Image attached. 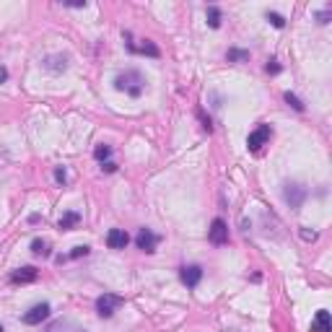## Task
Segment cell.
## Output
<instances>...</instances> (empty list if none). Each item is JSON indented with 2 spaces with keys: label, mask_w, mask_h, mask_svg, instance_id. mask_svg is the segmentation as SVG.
<instances>
[{
  "label": "cell",
  "mask_w": 332,
  "mask_h": 332,
  "mask_svg": "<svg viewBox=\"0 0 332 332\" xmlns=\"http://www.w3.org/2000/svg\"><path fill=\"white\" fill-rule=\"evenodd\" d=\"M143 86H145V81H143V75L138 70H125L122 75L114 78V88L128 91L130 96H140L143 94Z\"/></svg>",
  "instance_id": "1"
},
{
  "label": "cell",
  "mask_w": 332,
  "mask_h": 332,
  "mask_svg": "<svg viewBox=\"0 0 332 332\" xmlns=\"http://www.w3.org/2000/svg\"><path fill=\"white\" fill-rule=\"evenodd\" d=\"M120 306H122V296H117V293H104V296H99V299H96V312H99V317H104V319H109Z\"/></svg>",
  "instance_id": "2"
},
{
  "label": "cell",
  "mask_w": 332,
  "mask_h": 332,
  "mask_svg": "<svg viewBox=\"0 0 332 332\" xmlns=\"http://www.w3.org/2000/svg\"><path fill=\"white\" fill-rule=\"evenodd\" d=\"M272 138V130H270V125H260V128L255 133H249V138H247V148L252 153H260L262 151V145H267V140Z\"/></svg>",
  "instance_id": "3"
},
{
  "label": "cell",
  "mask_w": 332,
  "mask_h": 332,
  "mask_svg": "<svg viewBox=\"0 0 332 332\" xmlns=\"http://www.w3.org/2000/svg\"><path fill=\"white\" fill-rule=\"evenodd\" d=\"M208 239H210V244H215V247H223V244L228 242V226H226L223 218H215V221L210 223Z\"/></svg>",
  "instance_id": "4"
},
{
  "label": "cell",
  "mask_w": 332,
  "mask_h": 332,
  "mask_svg": "<svg viewBox=\"0 0 332 332\" xmlns=\"http://www.w3.org/2000/svg\"><path fill=\"white\" fill-rule=\"evenodd\" d=\"M135 244H138V249H143L145 255H153L156 247H158V236L151 231V228H140V231L135 234Z\"/></svg>",
  "instance_id": "5"
},
{
  "label": "cell",
  "mask_w": 332,
  "mask_h": 332,
  "mask_svg": "<svg viewBox=\"0 0 332 332\" xmlns=\"http://www.w3.org/2000/svg\"><path fill=\"white\" fill-rule=\"evenodd\" d=\"M283 198H285V202H288L293 210H299L304 205V200H306V187H301V185H285Z\"/></svg>",
  "instance_id": "6"
},
{
  "label": "cell",
  "mask_w": 332,
  "mask_h": 332,
  "mask_svg": "<svg viewBox=\"0 0 332 332\" xmlns=\"http://www.w3.org/2000/svg\"><path fill=\"white\" fill-rule=\"evenodd\" d=\"M50 312H52L50 304H37V306H31V309H29V312H26L24 317H21V319H24V325H42L44 319L50 317Z\"/></svg>",
  "instance_id": "7"
},
{
  "label": "cell",
  "mask_w": 332,
  "mask_h": 332,
  "mask_svg": "<svg viewBox=\"0 0 332 332\" xmlns=\"http://www.w3.org/2000/svg\"><path fill=\"white\" fill-rule=\"evenodd\" d=\"M179 278H182V283H185L187 288H195V285L202 280V267L200 265H187V267L179 270Z\"/></svg>",
  "instance_id": "8"
},
{
  "label": "cell",
  "mask_w": 332,
  "mask_h": 332,
  "mask_svg": "<svg viewBox=\"0 0 332 332\" xmlns=\"http://www.w3.org/2000/svg\"><path fill=\"white\" fill-rule=\"evenodd\" d=\"M130 244V236L125 228H109V234H107V247L109 249H125Z\"/></svg>",
  "instance_id": "9"
},
{
  "label": "cell",
  "mask_w": 332,
  "mask_h": 332,
  "mask_svg": "<svg viewBox=\"0 0 332 332\" xmlns=\"http://www.w3.org/2000/svg\"><path fill=\"white\" fill-rule=\"evenodd\" d=\"M37 278H39V270H37V267H31V265L18 267V270L10 272V283H34Z\"/></svg>",
  "instance_id": "10"
},
{
  "label": "cell",
  "mask_w": 332,
  "mask_h": 332,
  "mask_svg": "<svg viewBox=\"0 0 332 332\" xmlns=\"http://www.w3.org/2000/svg\"><path fill=\"white\" fill-rule=\"evenodd\" d=\"M312 332H332V322H330V312L319 309L314 322H312Z\"/></svg>",
  "instance_id": "11"
},
{
  "label": "cell",
  "mask_w": 332,
  "mask_h": 332,
  "mask_svg": "<svg viewBox=\"0 0 332 332\" xmlns=\"http://www.w3.org/2000/svg\"><path fill=\"white\" fill-rule=\"evenodd\" d=\"M47 332H86L81 325L70 322V319H57V322H52L47 327Z\"/></svg>",
  "instance_id": "12"
},
{
  "label": "cell",
  "mask_w": 332,
  "mask_h": 332,
  "mask_svg": "<svg viewBox=\"0 0 332 332\" xmlns=\"http://www.w3.org/2000/svg\"><path fill=\"white\" fill-rule=\"evenodd\" d=\"M78 223H81V213H75V210H67V213H63V218H60V226L63 231H70V228H75Z\"/></svg>",
  "instance_id": "13"
},
{
  "label": "cell",
  "mask_w": 332,
  "mask_h": 332,
  "mask_svg": "<svg viewBox=\"0 0 332 332\" xmlns=\"http://www.w3.org/2000/svg\"><path fill=\"white\" fill-rule=\"evenodd\" d=\"M205 16H208V26H210V29H218V26H221V8H218V5H208Z\"/></svg>",
  "instance_id": "14"
},
{
  "label": "cell",
  "mask_w": 332,
  "mask_h": 332,
  "mask_svg": "<svg viewBox=\"0 0 332 332\" xmlns=\"http://www.w3.org/2000/svg\"><path fill=\"white\" fill-rule=\"evenodd\" d=\"M226 57H228V63H249V52L247 50H228L226 52Z\"/></svg>",
  "instance_id": "15"
},
{
  "label": "cell",
  "mask_w": 332,
  "mask_h": 332,
  "mask_svg": "<svg viewBox=\"0 0 332 332\" xmlns=\"http://www.w3.org/2000/svg\"><path fill=\"white\" fill-rule=\"evenodd\" d=\"M31 252L37 257H47L50 255V244L44 242V239H34V242H31Z\"/></svg>",
  "instance_id": "16"
},
{
  "label": "cell",
  "mask_w": 332,
  "mask_h": 332,
  "mask_svg": "<svg viewBox=\"0 0 332 332\" xmlns=\"http://www.w3.org/2000/svg\"><path fill=\"white\" fill-rule=\"evenodd\" d=\"M130 52H140V55H148V57H158V55H161L156 44L148 42V39H145V44H140V47H135V50H130Z\"/></svg>",
  "instance_id": "17"
},
{
  "label": "cell",
  "mask_w": 332,
  "mask_h": 332,
  "mask_svg": "<svg viewBox=\"0 0 332 332\" xmlns=\"http://www.w3.org/2000/svg\"><path fill=\"white\" fill-rule=\"evenodd\" d=\"M109 156H112V148L109 145H99L96 151H94V158H96V161H101V164H104Z\"/></svg>",
  "instance_id": "18"
},
{
  "label": "cell",
  "mask_w": 332,
  "mask_h": 332,
  "mask_svg": "<svg viewBox=\"0 0 332 332\" xmlns=\"http://www.w3.org/2000/svg\"><path fill=\"white\" fill-rule=\"evenodd\" d=\"M285 104H288V107H293L296 112H304V104H301V99H299V96H293L291 91H288V94H285Z\"/></svg>",
  "instance_id": "19"
},
{
  "label": "cell",
  "mask_w": 332,
  "mask_h": 332,
  "mask_svg": "<svg viewBox=\"0 0 332 332\" xmlns=\"http://www.w3.org/2000/svg\"><path fill=\"white\" fill-rule=\"evenodd\" d=\"M267 21H270L275 29H283V26H285V18H283L280 13H267Z\"/></svg>",
  "instance_id": "20"
},
{
  "label": "cell",
  "mask_w": 332,
  "mask_h": 332,
  "mask_svg": "<svg viewBox=\"0 0 332 332\" xmlns=\"http://www.w3.org/2000/svg\"><path fill=\"white\" fill-rule=\"evenodd\" d=\"M88 252H91L88 247H75V249L70 252V255H67V257H65V260H78V257H86V255H88Z\"/></svg>",
  "instance_id": "21"
},
{
  "label": "cell",
  "mask_w": 332,
  "mask_h": 332,
  "mask_svg": "<svg viewBox=\"0 0 332 332\" xmlns=\"http://www.w3.org/2000/svg\"><path fill=\"white\" fill-rule=\"evenodd\" d=\"M265 70H267L270 75H278V73L283 70V67H280V63H278V60H270V63L265 65Z\"/></svg>",
  "instance_id": "22"
},
{
  "label": "cell",
  "mask_w": 332,
  "mask_h": 332,
  "mask_svg": "<svg viewBox=\"0 0 332 332\" xmlns=\"http://www.w3.org/2000/svg\"><path fill=\"white\" fill-rule=\"evenodd\" d=\"M198 117H200V122H202V128L210 133V130H213V125H210V117H205V114H202V109H198Z\"/></svg>",
  "instance_id": "23"
},
{
  "label": "cell",
  "mask_w": 332,
  "mask_h": 332,
  "mask_svg": "<svg viewBox=\"0 0 332 332\" xmlns=\"http://www.w3.org/2000/svg\"><path fill=\"white\" fill-rule=\"evenodd\" d=\"M55 179L60 182V185H65V182H67V174H65V169H63V166H57V169H55Z\"/></svg>",
  "instance_id": "24"
},
{
  "label": "cell",
  "mask_w": 332,
  "mask_h": 332,
  "mask_svg": "<svg viewBox=\"0 0 332 332\" xmlns=\"http://www.w3.org/2000/svg\"><path fill=\"white\" fill-rule=\"evenodd\" d=\"M101 169H104L107 174H112V171H117V164H112V161H104V164H101Z\"/></svg>",
  "instance_id": "25"
},
{
  "label": "cell",
  "mask_w": 332,
  "mask_h": 332,
  "mask_svg": "<svg viewBox=\"0 0 332 332\" xmlns=\"http://www.w3.org/2000/svg\"><path fill=\"white\" fill-rule=\"evenodd\" d=\"M317 21H319V24H327V21H330V10H322V13H317Z\"/></svg>",
  "instance_id": "26"
},
{
  "label": "cell",
  "mask_w": 332,
  "mask_h": 332,
  "mask_svg": "<svg viewBox=\"0 0 332 332\" xmlns=\"http://www.w3.org/2000/svg\"><path fill=\"white\" fill-rule=\"evenodd\" d=\"M301 236L306 239V242H314V239H317V231H306V228H304V231H301Z\"/></svg>",
  "instance_id": "27"
},
{
  "label": "cell",
  "mask_w": 332,
  "mask_h": 332,
  "mask_svg": "<svg viewBox=\"0 0 332 332\" xmlns=\"http://www.w3.org/2000/svg\"><path fill=\"white\" fill-rule=\"evenodd\" d=\"M5 81H8V67L0 65V83H5Z\"/></svg>",
  "instance_id": "28"
},
{
  "label": "cell",
  "mask_w": 332,
  "mask_h": 332,
  "mask_svg": "<svg viewBox=\"0 0 332 332\" xmlns=\"http://www.w3.org/2000/svg\"><path fill=\"white\" fill-rule=\"evenodd\" d=\"M0 332H3V327H0Z\"/></svg>",
  "instance_id": "29"
}]
</instances>
